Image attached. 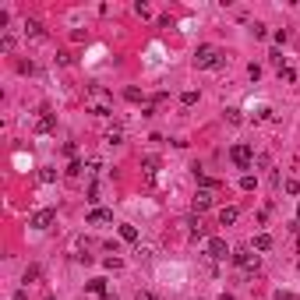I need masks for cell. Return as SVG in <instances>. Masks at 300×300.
<instances>
[{
  "mask_svg": "<svg viewBox=\"0 0 300 300\" xmlns=\"http://www.w3.org/2000/svg\"><path fill=\"white\" fill-rule=\"evenodd\" d=\"M194 64H198L201 71H216L226 64V53H222L219 46H198V53H194Z\"/></svg>",
  "mask_w": 300,
  "mask_h": 300,
  "instance_id": "obj_1",
  "label": "cell"
},
{
  "mask_svg": "<svg viewBox=\"0 0 300 300\" xmlns=\"http://www.w3.org/2000/svg\"><path fill=\"white\" fill-rule=\"evenodd\" d=\"M230 159H233L237 170H251L254 152H251V145H233V148H230Z\"/></svg>",
  "mask_w": 300,
  "mask_h": 300,
  "instance_id": "obj_2",
  "label": "cell"
},
{
  "mask_svg": "<svg viewBox=\"0 0 300 300\" xmlns=\"http://www.w3.org/2000/svg\"><path fill=\"white\" fill-rule=\"evenodd\" d=\"M230 258H233V265L244 268V272H258V268H261V258H258V254H251V251H233Z\"/></svg>",
  "mask_w": 300,
  "mask_h": 300,
  "instance_id": "obj_3",
  "label": "cell"
},
{
  "mask_svg": "<svg viewBox=\"0 0 300 300\" xmlns=\"http://www.w3.org/2000/svg\"><path fill=\"white\" fill-rule=\"evenodd\" d=\"M53 222H57V208H39V212H32L28 226H32V230H50Z\"/></svg>",
  "mask_w": 300,
  "mask_h": 300,
  "instance_id": "obj_4",
  "label": "cell"
},
{
  "mask_svg": "<svg viewBox=\"0 0 300 300\" xmlns=\"http://www.w3.org/2000/svg\"><path fill=\"white\" fill-rule=\"evenodd\" d=\"M208 258H216V261H222V258H226V254H233L230 247H226V240H222V237H212V240H208Z\"/></svg>",
  "mask_w": 300,
  "mask_h": 300,
  "instance_id": "obj_5",
  "label": "cell"
},
{
  "mask_svg": "<svg viewBox=\"0 0 300 300\" xmlns=\"http://www.w3.org/2000/svg\"><path fill=\"white\" fill-rule=\"evenodd\" d=\"M102 222H113V212L110 208H92L88 212V226H102Z\"/></svg>",
  "mask_w": 300,
  "mask_h": 300,
  "instance_id": "obj_6",
  "label": "cell"
},
{
  "mask_svg": "<svg viewBox=\"0 0 300 300\" xmlns=\"http://www.w3.org/2000/svg\"><path fill=\"white\" fill-rule=\"evenodd\" d=\"M237 219H240V208H237V205H226V208H219V226H233Z\"/></svg>",
  "mask_w": 300,
  "mask_h": 300,
  "instance_id": "obj_7",
  "label": "cell"
},
{
  "mask_svg": "<svg viewBox=\"0 0 300 300\" xmlns=\"http://www.w3.org/2000/svg\"><path fill=\"white\" fill-rule=\"evenodd\" d=\"M212 208V191H198L194 194V212H208Z\"/></svg>",
  "mask_w": 300,
  "mask_h": 300,
  "instance_id": "obj_8",
  "label": "cell"
},
{
  "mask_svg": "<svg viewBox=\"0 0 300 300\" xmlns=\"http://www.w3.org/2000/svg\"><path fill=\"white\" fill-rule=\"evenodd\" d=\"M36 131H39V134H50V131H53V113H50V110H42V117L36 120Z\"/></svg>",
  "mask_w": 300,
  "mask_h": 300,
  "instance_id": "obj_9",
  "label": "cell"
},
{
  "mask_svg": "<svg viewBox=\"0 0 300 300\" xmlns=\"http://www.w3.org/2000/svg\"><path fill=\"white\" fill-rule=\"evenodd\" d=\"M120 240H127V244H134V240H138V226H131V222H124V226H120Z\"/></svg>",
  "mask_w": 300,
  "mask_h": 300,
  "instance_id": "obj_10",
  "label": "cell"
},
{
  "mask_svg": "<svg viewBox=\"0 0 300 300\" xmlns=\"http://www.w3.org/2000/svg\"><path fill=\"white\" fill-rule=\"evenodd\" d=\"M25 32L32 36V39H42V36H46V32H42V25H39L36 18H28V21H25Z\"/></svg>",
  "mask_w": 300,
  "mask_h": 300,
  "instance_id": "obj_11",
  "label": "cell"
},
{
  "mask_svg": "<svg viewBox=\"0 0 300 300\" xmlns=\"http://www.w3.org/2000/svg\"><path fill=\"white\" fill-rule=\"evenodd\" d=\"M194 173H198V184H201V191H216V187H219V180H216V177H205L201 170H194Z\"/></svg>",
  "mask_w": 300,
  "mask_h": 300,
  "instance_id": "obj_12",
  "label": "cell"
},
{
  "mask_svg": "<svg viewBox=\"0 0 300 300\" xmlns=\"http://www.w3.org/2000/svg\"><path fill=\"white\" fill-rule=\"evenodd\" d=\"M85 290H88V293H99V297H102V293H106V279H88V282H85Z\"/></svg>",
  "mask_w": 300,
  "mask_h": 300,
  "instance_id": "obj_13",
  "label": "cell"
},
{
  "mask_svg": "<svg viewBox=\"0 0 300 300\" xmlns=\"http://www.w3.org/2000/svg\"><path fill=\"white\" fill-rule=\"evenodd\" d=\"M254 251H272V237H268V233H258V237H254Z\"/></svg>",
  "mask_w": 300,
  "mask_h": 300,
  "instance_id": "obj_14",
  "label": "cell"
},
{
  "mask_svg": "<svg viewBox=\"0 0 300 300\" xmlns=\"http://www.w3.org/2000/svg\"><path fill=\"white\" fill-rule=\"evenodd\" d=\"M187 226H191V237H205V226H201V219H198V216H191V219H187Z\"/></svg>",
  "mask_w": 300,
  "mask_h": 300,
  "instance_id": "obj_15",
  "label": "cell"
},
{
  "mask_svg": "<svg viewBox=\"0 0 300 300\" xmlns=\"http://www.w3.org/2000/svg\"><path fill=\"white\" fill-rule=\"evenodd\" d=\"M120 141H124V131H120V127H110V131H106V145H120Z\"/></svg>",
  "mask_w": 300,
  "mask_h": 300,
  "instance_id": "obj_16",
  "label": "cell"
},
{
  "mask_svg": "<svg viewBox=\"0 0 300 300\" xmlns=\"http://www.w3.org/2000/svg\"><path fill=\"white\" fill-rule=\"evenodd\" d=\"M39 276H42V268H39V265H28V268H25V282H36Z\"/></svg>",
  "mask_w": 300,
  "mask_h": 300,
  "instance_id": "obj_17",
  "label": "cell"
},
{
  "mask_svg": "<svg viewBox=\"0 0 300 300\" xmlns=\"http://www.w3.org/2000/svg\"><path fill=\"white\" fill-rule=\"evenodd\" d=\"M141 166H145V173H148V177H152V173L159 170V159H156V156H148V159L141 162Z\"/></svg>",
  "mask_w": 300,
  "mask_h": 300,
  "instance_id": "obj_18",
  "label": "cell"
},
{
  "mask_svg": "<svg viewBox=\"0 0 300 300\" xmlns=\"http://www.w3.org/2000/svg\"><path fill=\"white\" fill-rule=\"evenodd\" d=\"M279 78L290 85V81H297V71H293V67H279Z\"/></svg>",
  "mask_w": 300,
  "mask_h": 300,
  "instance_id": "obj_19",
  "label": "cell"
},
{
  "mask_svg": "<svg viewBox=\"0 0 300 300\" xmlns=\"http://www.w3.org/2000/svg\"><path fill=\"white\" fill-rule=\"evenodd\" d=\"M81 170H85V166H81V162H78V159H71V162H67V177H78Z\"/></svg>",
  "mask_w": 300,
  "mask_h": 300,
  "instance_id": "obj_20",
  "label": "cell"
},
{
  "mask_svg": "<svg viewBox=\"0 0 300 300\" xmlns=\"http://www.w3.org/2000/svg\"><path fill=\"white\" fill-rule=\"evenodd\" d=\"M134 14H138V18H148V14H152V7H148V4H141V0H138V4H134Z\"/></svg>",
  "mask_w": 300,
  "mask_h": 300,
  "instance_id": "obj_21",
  "label": "cell"
},
{
  "mask_svg": "<svg viewBox=\"0 0 300 300\" xmlns=\"http://www.w3.org/2000/svg\"><path fill=\"white\" fill-rule=\"evenodd\" d=\"M39 180H42V184H53V180H57V170H39Z\"/></svg>",
  "mask_w": 300,
  "mask_h": 300,
  "instance_id": "obj_22",
  "label": "cell"
},
{
  "mask_svg": "<svg viewBox=\"0 0 300 300\" xmlns=\"http://www.w3.org/2000/svg\"><path fill=\"white\" fill-rule=\"evenodd\" d=\"M240 187H244V191H254V187H258V180H254V177H251V173H247V177H244V180H240Z\"/></svg>",
  "mask_w": 300,
  "mask_h": 300,
  "instance_id": "obj_23",
  "label": "cell"
},
{
  "mask_svg": "<svg viewBox=\"0 0 300 300\" xmlns=\"http://www.w3.org/2000/svg\"><path fill=\"white\" fill-rule=\"evenodd\" d=\"M180 102H184V106H194V102H198V92H184V96H180Z\"/></svg>",
  "mask_w": 300,
  "mask_h": 300,
  "instance_id": "obj_24",
  "label": "cell"
},
{
  "mask_svg": "<svg viewBox=\"0 0 300 300\" xmlns=\"http://www.w3.org/2000/svg\"><path fill=\"white\" fill-rule=\"evenodd\" d=\"M124 99H127V102H141V92H138V88H127Z\"/></svg>",
  "mask_w": 300,
  "mask_h": 300,
  "instance_id": "obj_25",
  "label": "cell"
},
{
  "mask_svg": "<svg viewBox=\"0 0 300 300\" xmlns=\"http://www.w3.org/2000/svg\"><path fill=\"white\" fill-rule=\"evenodd\" d=\"M134 300H159L152 290H138V293H134Z\"/></svg>",
  "mask_w": 300,
  "mask_h": 300,
  "instance_id": "obj_26",
  "label": "cell"
},
{
  "mask_svg": "<svg viewBox=\"0 0 300 300\" xmlns=\"http://www.w3.org/2000/svg\"><path fill=\"white\" fill-rule=\"evenodd\" d=\"M0 50L11 53V50H14V39H11V36H4V39H0Z\"/></svg>",
  "mask_w": 300,
  "mask_h": 300,
  "instance_id": "obj_27",
  "label": "cell"
},
{
  "mask_svg": "<svg viewBox=\"0 0 300 300\" xmlns=\"http://www.w3.org/2000/svg\"><path fill=\"white\" fill-rule=\"evenodd\" d=\"M268 60H272L276 67H282V50H272V53H268Z\"/></svg>",
  "mask_w": 300,
  "mask_h": 300,
  "instance_id": "obj_28",
  "label": "cell"
},
{
  "mask_svg": "<svg viewBox=\"0 0 300 300\" xmlns=\"http://www.w3.org/2000/svg\"><path fill=\"white\" fill-rule=\"evenodd\" d=\"M282 187H286V194H297V191H300V184H297L293 177H290V180H286V184H282Z\"/></svg>",
  "mask_w": 300,
  "mask_h": 300,
  "instance_id": "obj_29",
  "label": "cell"
},
{
  "mask_svg": "<svg viewBox=\"0 0 300 300\" xmlns=\"http://www.w3.org/2000/svg\"><path fill=\"white\" fill-rule=\"evenodd\" d=\"M276 300H297V293H290V290H276Z\"/></svg>",
  "mask_w": 300,
  "mask_h": 300,
  "instance_id": "obj_30",
  "label": "cell"
},
{
  "mask_svg": "<svg viewBox=\"0 0 300 300\" xmlns=\"http://www.w3.org/2000/svg\"><path fill=\"white\" fill-rule=\"evenodd\" d=\"M251 32H254V39H265V36H268V28H265V25H254Z\"/></svg>",
  "mask_w": 300,
  "mask_h": 300,
  "instance_id": "obj_31",
  "label": "cell"
},
{
  "mask_svg": "<svg viewBox=\"0 0 300 300\" xmlns=\"http://www.w3.org/2000/svg\"><path fill=\"white\" fill-rule=\"evenodd\" d=\"M18 71H21V74H32L36 67H32V60H21V64H18Z\"/></svg>",
  "mask_w": 300,
  "mask_h": 300,
  "instance_id": "obj_32",
  "label": "cell"
},
{
  "mask_svg": "<svg viewBox=\"0 0 300 300\" xmlns=\"http://www.w3.org/2000/svg\"><path fill=\"white\" fill-rule=\"evenodd\" d=\"M226 120L230 124H240V110H226Z\"/></svg>",
  "mask_w": 300,
  "mask_h": 300,
  "instance_id": "obj_33",
  "label": "cell"
},
{
  "mask_svg": "<svg viewBox=\"0 0 300 300\" xmlns=\"http://www.w3.org/2000/svg\"><path fill=\"white\" fill-rule=\"evenodd\" d=\"M14 300H28V293H25V290H18V293H14Z\"/></svg>",
  "mask_w": 300,
  "mask_h": 300,
  "instance_id": "obj_34",
  "label": "cell"
},
{
  "mask_svg": "<svg viewBox=\"0 0 300 300\" xmlns=\"http://www.w3.org/2000/svg\"><path fill=\"white\" fill-rule=\"evenodd\" d=\"M102 300H117V293H110V290H106V293H102Z\"/></svg>",
  "mask_w": 300,
  "mask_h": 300,
  "instance_id": "obj_35",
  "label": "cell"
},
{
  "mask_svg": "<svg viewBox=\"0 0 300 300\" xmlns=\"http://www.w3.org/2000/svg\"><path fill=\"white\" fill-rule=\"evenodd\" d=\"M297 226H300V205H297Z\"/></svg>",
  "mask_w": 300,
  "mask_h": 300,
  "instance_id": "obj_36",
  "label": "cell"
},
{
  "mask_svg": "<svg viewBox=\"0 0 300 300\" xmlns=\"http://www.w3.org/2000/svg\"><path fill=\"white\" fill-rule=\"evenodd\" d=\"M297 251H300V237H297Z\"/></svg>",
  "mask_w": 300,
  "mask_h": 300,
  "instance_id": "obj_37",
  "label": "cell"
},
{
  "mask_svg": "<svg viewBox=\"0 0 300 300\" xmlns=\"http://www.w3.org/2000/svg\"><path fill=\"white\" fill-rule=\"evenodd\" d=\"M222 300H230V297H222Z\"/></svg>",
  "mask_w": 300,
  "mask_h": 300,
  "instance_id": "obj_38",
  "label": "cell"
},
{
  "mask_svg": "<svg viewBox=\"0 0 300 300\" xmlns=\"http://www.w3.org/2000/svg\"><path fill=\"white\" fill-rule=\"evenodd\" d=\"M46 300H53V297H46Z\"/></svg>",
  "mask_w": 300,
  "mask_h": 300,
  "instance_id": "obj_39",
  "label": "cell"
}]
</instances>
